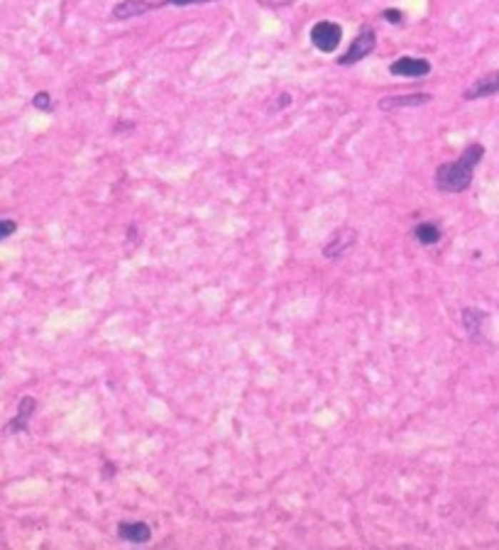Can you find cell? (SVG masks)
Here are the masks:
<instances>
[{
    "label": "cell",
    "instance_id": "6da1fadb",
    "mask_svg": "<svg viewBox=\"0 0 499 550\" xmlns=\"http://www.w3.org/2000/svg\"><path fill=\"white\" fill-rule=\"evenodd\" d=\"M483 157H485V147L475 142V145H470L455 162L440 164V167L435 169V186H438V191H445V193L465 191L470 186V181H473V171Z\"/></svg>",
    "mask_w": 499,
    "mask_h": 550
},
{
    "label": "cell",
    "instance_id": "7a4b0ae2",
    "mask_svg": "<svg viewBox=\"0 0 499 550\" xmlns=\"http://www.w3.org/2000/svg\"><path fill=\"white\" fill-rule=\"evenodd\" d=\"M341 39H343V30L338 22L321 20L311 27V42L318 51H326V54H328V51H336L338 44H341Z\"/></svg>",
    "mask_w": 499,
    "mask_h": 550
},
{
    "label": "cell",
    "instance_id": "3957f363",
    "mask_svg": "<svg viewBox=\"0 0 499 550\" xmlns=\"http://www.w3.org/2000/svg\"><path fill=\"white\" fill-rule=\"evenodd\" d=\"M377 39H375V32L372 30H365L360 32L358 37L353 39V44L348 47L346 54L338 59V64L341 66H350V64H358L360 59H365L367 54H372V49H375Z\"/></svg>",
    "mask_w": 499,
    "mask_h": 550
},
{
    "label": "cell",
    "instance_id": "277c9868",
    "mask_svg": "<svg viewBox=\"0 0 499 550\" xmlns=\"http://www.w3.org/2000/svg\"><path fill=\"white\" fill-rule=\"evenodd\" d=\"M389 71H392L394 76H406V78L428 76V73H431V61L418 59V56H399L397 61H392Z\"/></svg>",
    "mask_w": 499,
    "mask_h": 550
},
{
    "label": "cell",
    "instance_id": "5b68a950",
    "mask_svg": "<svg viewBox=\"0 0 499 550\" xmlns=\"http://www.w3.org/2000/svg\"><path fill=\"white\" fill-rule=\"evenodd\" d=\"M118 536L128 543H147L152 538V529L145 521H133V524L123 521V524L118 526Z\"/></svg>",
    "mask_w": 499,
    "mask_h": 550
},
{
    "label": "cell",
    "instance_id": "8992f818",
    "mask_svg": "<svg viewBox=\"0 0 499 550\" xmlns=\"http://www.w3.org/2000/svg\"><path fill=\"white\" fill-rule=\"evenodd\" d=\"M152 8L154 5L147 3V0H123L113 8V20H130V17L150 13Z\"/></svg>",
    "mask_w": 499,
    "mask_h": 550
},
{
    "label": "cell",
    "instance_id": "52a82bcc",
    "mask_svg": "<svg viewBox=\"0 0 499 550\" xmlns=\"http://www.w3.org/2000/svg\"><path fill=\"white\" fill-rule=\"evenodd\" d=\"M34 409H37V401H34L32 397H25V399H22L20 406H17V416L8 423V433L27 431V423H30Z\"/></svg>",
    "mask_w": 499,
    "mask_h": 550
},
{
    "label": "cell",
    "instance_id": "ba28073f",
    "mask_svg": "<svg viewBox=\"0 0 499 550\" xmlns=\"http://www.w3.org/2000/svg\"><path fill=\"white\" fill-rule=\"evenodd\" d=\"M431 101L428 93H411V96H392V98H382L380 108L382 111H397V108H414L423 106V103Z\"/></svg>",
    "mask_w": 499,
    "mask_h": 550
},
{
    "label": "cell",
    "instance_id": "9c48e42d",
    "mask_svg": "<svg viewBox=\"0 0 499 550\" xmlns=\"http://www.w3.org/2000/svg\"><path fill=\"white\" fill-rule=\"evenodd\" d=\"M355 243V230H338L336 235H333V240L328 245L323 248V257H328V260H333V257H338V255H343L350 245Z\"/></svg>",
    "mask_w": 499,
    "mask_h": 550
},
{
    "label": "cell",
    "instance_id": "30bf717a",
    "mask_svg": "<svg viewBox=\"0 0 499 550\" xmlns=\"http://www.w3.org/2000/svg\"><path fill=\"white\" fill-rule=\"evenodd\" d=\"M414 238L421 245H435L440 240V230L433 225V223H418L414 228Z\"/></svg>",
    "mask_w": 499,
    "mask_h": 550
},
{
    "label": "cell",
    "instance_id": "8fae6325",
    "mask_svg": "<svg viewBox=\"0 0 499 550\" xmlns=\"http://www.w3.org/2000/svg\"><path fill=\"white\" fill-rule=\"evenodd\" d=\"M483 320H485V313L478 311V308H465V311H463V325H465L473 335L480 333V323H483Z\"/></svg>",
    "mask_w": 499,
    "mask_h": 550
},
{
    "label": "cell",
    "instance_id": "7c38bea8",
    "mask_svg": "<svg viewBox=\"0 0 499 550\" xmlns=\"http://www.w3.org/2000/svg\"><path fill=\"white\" fill-rule=\"evenodd\" d=\"M32 106L37 108V111H51V96L42 91V93H37L32 98Z\"/></svg>",
    "mask_w": 499,
    "mask_h": 550
},
{
    "label": "cell",
    "instance_id": "4fadbf2b",
    "mask_svg": "<svg viewBox=\"0 0 499 550\" xmlns=\"http://www.w3.org/2000/svg\"><path fill=\"white\" fill-rule=\"evenodd\" d=\"M17 230V223L15 220H0V243H3L5 238H10Z\"/></svg>",
    "mask_w": 499,
    "mask_h": 550
},
{
    "label": "cell",
    "instance_id": "5bb4252c",
    "mask_svg": "<svg viewBox=\"0 0 499 550\" xmlns=\"http://www.w3.org/2000/svg\"><path fill=\"white\" fill-rule=\"evenodd\" d=\"M384 20H389L392 25H399L404 20V15H401V10H384Z\"/></svg>",
    "mask_w": 499,
    "mask_h": 550
},
{
    "label": "cell",
    "instance_id": "9a60e30c",
    "mask_svg": "<svg viewBox=\"0 0 499 550\" xmlns=\"http://www.w3.org/2000/svg\"><path fill=\"white\" fill-rule=\"evenodd\" d=\"M191 3H211V0H162L159 5H191Z\"/></svg>",
    "mask_w": 499,
    "mask_h": 550
}]
</instances>
